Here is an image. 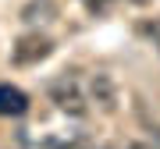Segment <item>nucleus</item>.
<instances>
[{
    "mask_svg": "<svg viewBox=\"0 0 160 149\" xmlns=\"http://www.w3.org/2000/svg\"><path fill=\"white\" fill-rule=\"evenodd\" d=\"M64 149H92V146H89V142H68Z\"/></svg>",
    "mask_w": 160,
    "mask_h": 149,
    "instance_id": "obj_7",
    "label": "nucleus"
},
{
    "mask_svg": "<svg viewBox=\"0 0 160 149\" xmlns=\"http://www.w3.org/2000/svg\"><path fill=\"white\" fill-rule=\"evenodd\" d=\"M128 149H160V146H157V142H132Z\"/></svg>",
    "mask_w": 160,
    "mask_h": 149,
    "instance_id": "obj_6",
    "label": "nucleus"
},
{
    "mask_svg": "<svg viewBox=\"0 0 160 149\" xmlns=\"http://www.w3.org/2000/svg\"><path fill=\"white\" fill-rule=\"evenodd\" d=\"M86 96H89V103L96 107L100 114H118L121 92H118V82H114V74H107V71H96V74H89V89H86Z\"/></svg>",
    "mask_w": 160,
    "mask_h": 149,
    "instance_id": "obj_3",
    "label": "nucleus"
},
{
    "mask_svg": "<svg viewBox=\"0 0 160 149\" xmlns=\"http://www.w3.org/2000/svg\"><path fill=\"white\" fill-rule=\"evenodd\" d=\"M46 96H50V103L61 110V114H68V117H86L89 114V96H86V89H82V82L75 78V74H57V78L46 85Z\"/></svg>",
    "mask_w": 160,
    "mask_h": 149,
    "instance_id": "obj_1",
    "label": "nucleus"
},
{
    "mask_svg": "<svg viewBox=\"0 0 160 149\" xmlns=\"http://www.w3.org/2000/svg\"><path fill=\"white\" fill-rule=\"evenodd\" d=\"M157 146H160V135H157Z\"/></svg>",
    "mask_w": 160,
    "mask_h": 149,
    "instance_id": "obj_9",
    "label": "nucleus"
},
{
    "mask_svg": "<svg viewBox=\"0 0 160 149\" xmlns=\"http://www.w3.org/2000/svg\"><path fill=\"white\" fill-rule=\"evenodd\" d=\"M139 36H146V39L157 46V53H160V14H157V18H146V22H139Z\"/></svg>",
    "mask_w": 160,
    "mask_h": 149,
    "instance_id": "obj_5",
    "label": "nucleus"
},
{
    "mask_svg": "<svg viewBox=\"0 0 160 149\" xmlns=\"http://www.w3.org/2000/svg\"><path fill=\"white\" fill-rule=\"evenodd\" d=\"M132 4H146V0H132Z\"/></svg>",
    "mask_w": 160,
    "mask_h": 149,
    "instance_id": "obj_8",
    "label": "nucleus"
},
{
    "mask_svg": "<svg viewBox=\"0 0 160 149\" xmlns=\"http://www.w3.org/2000/svg\"><path fill=\"white\" fill-rule=\"evenodd\" d=\"M29 110V96L11 82H0V117H22Z\"/></svg>",
    "mask_w": 160,
    "mask_h": 149,
    "instance_id": "obj_4",
    "label": "nucleus"
},
{
    "mask_svg": "<svg viewBox=\"0 0 160 149\" xmlns=\"http://www.w3.org/2000/svg\"><path fill=\"white\" fill-rule=\"evenodd\" d=\"M50 53H53V39H50V36L25 32V36H18L14 46H11V64H14V68H32V64L46 60Z\"/></svg>",
    "mask_w": 160,
    "mask_h": 149,
    "instance_id": "obj_2",
    "label": "nucleus"
}]
</instances>
